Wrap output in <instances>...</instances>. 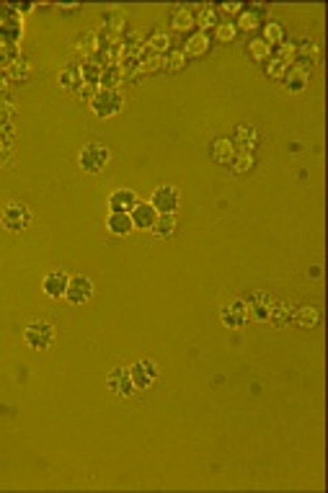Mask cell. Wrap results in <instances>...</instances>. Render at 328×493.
Wrapping results in <instances>:
<instances>
[{
  "instance_id": "3957f363",
  "label": "cell",
  "mask_w": 328,
  "mask_h": 493,
  "mask_svg": "<svg viewBox=\"0 0 328 493\" xmlns=\"http://www.w3.org/2000/svg\"><path fill=\"white\" fill-rule=\"evenodd\" d=\"M55 326L47 320H31L29 326L23 328V341L31 351H50L55 344Z\"/></svg>"
},
{
  "instance_id": "83f0119b",
  "label": "cell",
  "mask_w": 328,
  "mask_h": 493,
  "mask_svg": "<svg viewBox=\"0 0 328 493\" xmlns=\"http://www.w3.org/2000/svg\"><path fill=\"white\" fill-rule=\"evenodd\" d=\"M124 86V72L119 68H104L101 72V80H99V88H106V90H119Z\"/></svg>"
},
{
  "instance_id": "603a6c76",
  "label": "cell",
  "mask_w": 328,
  "mask_h": 493,
  "mask_svg": "<svg viewBox=\"0 0 328 493\" xmlns=\"http://www.w3.org/2000/svg\"><path fill=\"white\" fill-rule=\"evenodd\" d=\"M220 23L218 19V10H215V6H199V8H194V26H199V31H207L215 29Z\"/></svg>"
},
{
  "instance_id": "9a60e30c",
  "label": "cell",
  "mask_w": 328,
  "mask_h": 493,
  "mask_svg": "<svg viewBox=\"0 0 328 493\" xmlns=\"http://www.w3.org/2000/svg\"><path fill=\"white\" fill-rule=\"evenodd\" d=\"M320 323V310L313 305H295L292 310V326L300 331H316Z\"/></svg>"
},
{
  "instance_id": "d6a6232c",
  "label": "cell",
  "mask_w": 328,
  "mask_h": 493,
  "mask_svg": "<svg viewBox=\"0 0 328 493\" xmlns=\"http://www.w3.org/2000/svg\"><path fill=\"white\" fill-rule=\"evenodd\" d=\"M253 163H256L253 153H243V150H238L230 166H233V173H235V176H243V173H249L251 168H253Z\"/></svg>"
},
{
  "instance_id": "5bb4252c",
  "label": "cell",
  "mask_w": 328,
  "mask_h": 493,
  "mask_svg": "<svg viewBox=\"0 0 328 493\" xmlns=\"http://www.w3.org/2000/svg\"><path fill=\"white\" fill-rule=\"evenodd\" d=\"M130 218H132V225H135V230L150 233V230H153V225H155V220H158V212H155V207H153L150 202H137V204L132 207Z\"/></svg>"
},
{
  "instance_id": "4fadbf2b",
  "label": "cell",
  "mask_w": 328,
  "mask_h": 493,
  "mask_svg": "<svg viewBox=\"0 0 328 493\" xmlns=\"http://www.w3.org/2000/svg\"><path fill=\"white\" fill-rule=\"evenodd\" d=\"M308 80H310L308 70L300 68V65H289L279 83H282V88L287 90V93H302V90L308 88Z\"/></svg>"
},
{
  "instance_id": "30bf717a",
  "label": "cell",
  "mask_w": 328,
  "mask_h": 493,
  "mask_svg": "<svg viewBox=\"0 0 328 493\" xmlns=\"http://www.w3.org/2000/svg\"><path fill=\"white\" fill-rule=\"evenodd\" d=\"M106 387H109V393H114L117 398H130V395L137 393L135 385H132V377L127 367H111L109 375H106Z\"/></svg>"
},
{
  "instance_id": "e0dca14e",
  "label": "cell",
  "mask_w": 328,
  "mask_h": 493,
  "mask_svg": "<svg viewBox=\"0 0 328 493\" xmlns=\"http://www.w3.org/2000/svg\"><path fill=\"white\" fill-rule=\"evenodd\" d=\"M295 47H298V57H295V65L308 70V65H316L320 62V47L316 39H300L295 41Z\"/></svg>"
},
{
  "instance_id": "8992f818",
  "label": "cell",
  "mask_w": 328,
  "mask_h": 493,
  "mask_svg": "<svg viewBox=\"0 0 328 493\" xmlns=\"http://www.w3.org/2000/svg\"><path fill=\"white\" fill-rule=\"evenodd\" d=\"M90 297H93V282H90V276L86 274H70V282H68V289H65V300H68L73 307H80L90 302Z\"/></svg>"
},
{
  "instance_id": "f35d334b",
  "label": "cell",
  "mask_w": 328,
  "mask_h": 493,
  "mask_svg": "<svg viewBox=\"0 0 328 493\" xmlns=\"http://www.w3.org/2000/svg\"><path fill=\"white\" fill-rule=\"evenodd\" d=\"M60 10H68V13H73V10H80V6H60Z\"/></svg>"
},
{
  "instance_id": "74e56055",
  "label": "cell",
  "mask_w": 328,
  "mask_h": 493,
  "mask_svg": "<svg viewBox=\"0 0 328 493\" xmlns=\"http://www.w3.org/2000/svg\"><path fill=\"white\" fill-rule=\"evenodd\" d=\"M215 10H222V13H228V16H238L240 10H243V6H238V3H222V6H215Z\"/></svg>"
},
{
  "instance_id": "f1b7e54d",
  "label": "cell",
  "mask_w": 328,
  "mask_h": 493,
  "mask_svg": "<svg viewBox=\"0 0 328 493\" xmlns=\"http://www.w3.org/2000/svg\"><path fill=\"white\" fill-rule=\"evenodd\" d=\"M261 29H264V37H261V39L267 41L271 50H274V47H279V44L284 41V26H282V23H277V21H267Z\"/></svg>"
},
{
  "instance_id": "ffe728a7",
  "label": "cell",
  "mask_w": 328,
  "mask_h": 493,
  "mask_svg": "<svg viewBox=\"0 0 328 493\" xmlns=\"http://www.w3.org/2000/svg\"><path fill=\"white\" fill-rule=\"evenodd\" d=\"M106 230H109L111 235H117V238H127V235H130L132 230H135L130 212H109V215H106Z\"/></svg>"
},
{
  "instance_id": "5b68a950",
  "label": "cell",
  "mask_w": 328,
  "mask_h": 493,
  "mask_svg": "<svg viewBox=\"0 0 328 493\" xmlns=\"http://www.w3.org/2000/svg\"><path fill=\"white\" fill-rule=\"evenodd\" d=\"M150 204L155 207L158 215H176L181 204V191L173 184H163V186H155L153 197H150Z\"/></svg>"
},
{
  "instance_id": "2e32d148",
  "label": "cell",
  "mask_w": 328,
  "mask_h": 493,
  "mask_svg": "<svg viewBox=\"0 0 328 493\" xmlns=\"http://www.w3.org/2000/svg\"><path fill=\"white\" fill-rule=\"evenodd\" d=\"M230 139H233L235 150H243V153H253V150L259 148V132L251 124H235Z\"/></svg>"
},
{
  "instance_id": "4dcf8cb0",
  "label": "cell",
  "mask_w": 328,
  "mask_h": 493,
  "mask_svg": "<svg viewBox=\"0 0 328 493\" xmlns=\"http://www.w3.org/2000/svg\"><path fill=\"white\" fill-rule=\"evenodd\" d=\"M271 57H277L279 62H284V65H295V57H298V47H295V41H282L279 47H274L271 50Z\"/></svg>"
},
{
  "instance_id": "1f68e13d",
  "label": "cell",
  "mask_w": 328,
  "mask_h": 493,
  "mask_svg": "<svg viewBox=\"0 0 328 493\" xmlns=\"http://www.w3.org/2000/svg\"><path fill=\"white\" fill-rule=\"evenodd\" d=\"M249 57L253 59V62H267L269 57H271V47H269L264 39H251L249 41Z\"/></svg>"
},
{
  "instance_id": "d4e9b609",
  "label": "cell",
  "mask_w": 328,
  "mask_h": 493,
  "mask_svg": "<svg viewBox=\"0 0 328 493\" xmlns=\"http://www.w3.org/2000/svg\"><path fill=\"white\" fill-rule=\"evenodd\" d=\"M171 29L184 34V31H191L194 29V8H176L173 10V16H171Z\"/></svg>"
},
{
  "instance_id": "52a82bcc",
  "label": "cell",
  "mask_w": 328,
  "mask_h": 493,
  "mask_svg": "<svg viewBox=\"0 0 328 493\" xmlns=\"http://www.w3.org/2000/svg\"><path fill=\"white\" fill-rule=\"evenodd\" d=\"M130 369V377H132V385H135V390H148L155 385V380L160 377V367L153 362V359H137Z\"/></svg>"
},
{
  "instance_id": "ac0fdd59",
  "label": "cell",
  "mask_w": 328,
  "mask_h": 493,
  "mask_svg": "<svg viewBox=\"0 0 328 493\" xmlns=\"http://www.w3.org/2000/svg\"><path fill=\"white\" fill-rule=\"evenodd\" d=\"M235 145H233V139L228 137H218L212 139V145H209V155H212V160L218 163V166H230L233 163V158H235Z\"/></svg>"
},
{
  "instance_id": "44dd1931",
  "label": "cell",
  "mask_w": 328,
  "mask_h": 493,
  "mask_svg": "<svg viewBox=\"0 0 328 493\" xmlns=\"http://www.w3.org/2000/svg\"><path fill=\"white\" fill-rule=\"evenodd\" d=\"M139 199L132 188H117L109 197V212H132Z\"/></svg>"
},
{
  "instance_id": "277c9868",
  "label": "cell",
  "mask_w": 328,
  "mask_h": 493,
  "mask_svg": "<svg viewBox=\"0 0 328 493\" xmlns=\"http://www.w3.org/2000/svg\"><path fill=\"white\" fill-rule=\"evenodd\" d=\"M122 109H124V93H122V90L99 88V93H96L93 101H90V111H93L99 119L117 117Z\"/></svg>"
},
{
  "instance_id": "ba28073f",
  "label": "cell",
  "mask_w": 328,
  "mask_h": 493,
  "mask_svg": "<svg viewBox=\"0 0 328 493\" xmlns=\"http://www.w3.org/2000/svg\"><path fill=\"white\" fill-rule=\"evenodd\" d=\"M220 320H222V326L230 328V331H240V328H243L251 320L249 302H246L243 297H238V300L228 302V305L222 307V313H220Z\"/></svg>"
},
{
  "instance_id": "484cf974",
  "label": "cell",
  "mask_w": 328,
  "mask_h": 493,
  "mask_svg": "<svg viewBox=\"0 0 328 493\" xmlns=\"http://www.w3.org/2000/svg\"><path fill=\"white\" fill-rule=\"evenodd\" d=\"M101 72H104V68H101L96 59H86V62H80V65H78L80 83H90V86H99Z\"/></svg>"
},
{
  "instance_id": "7402d4cb",
  "label": "cell",
  "mask_w": 328,
  "mask_h": 493,
  "mask_svg": "<svg viewBox=\"0 0 328 493\" xmlns=\"http://www.w3.org/2000/svg\"><path fill=\"white\" fill-rule=\"evenodd\" d=\"M150 233L155 238H160V240L173 238L179 233V215H158V220H155V225H153Z\"/></svg>"
},
{
  "instance_id": "4316f807",
  "label": "cell",
  "mask_w": 328,
  "mask_h": 493,
  "mask_svg": "<svg viewBox=\"0 0 328 493\" xmlns=\"http://www.w3.org/2000/svg\"><path fill=\"white\" fill-rule=\"evenodd\" d=\"M145 47L153 52H158V55H166V52L171 50V37L166 34V31L153 29L148 37H145Z\"/></svg>"
},
{
  "instance_id": "8fae6325",
  "label": "cell",
  "mask_w": 328,
  "mask_h": 493,
  "mask_svg": "<svg viewBox=\"0 0 328 493\" xmlns=\"http://www.w3.org/2000/svg\"><path fill=\"white\" fill-rule=\"evenodd\" d=\"M70 274L65 269H55L50 274L41 279V292L50 297V300H62L65 297V289H68Z\"/></svg>"
},
{
  "instance_id": "d590c367",
  "label": "cell",
  "mask_w": 328,
  "mask_h": 493,
  "mask_svg": "<svg viewBox=\"0 0 328 493\" xmlns=\"http://www.w3.org/2000/svg\"><path fill=\"white\" fill-rule=\"evenodd\" d=\"M284 70H287V65H284V62H279L277 57H269L267 62H264V72H267V78L277 80V83L282 80Z\"/></svg>"
},
{
  "instance_id": "d6986e66",
  "label": "cell",
  "mask_w": 328,
  "mask_h": 493,
  "mask_svg": "<svg viewBox=\"0 0 328 493\" xmlns=\"http://www.w3.org/2000/svg\"><path fill=\"white\" fill-rule=\"evenodd\" d=\"M209 47H212V37H209L207 31H194L181 50H184L186 57H204L209 52Z\"/></svg>"
},
{
  "instance_id": "cb8c5ba5",
  "label": "cell",
  "mask_w": 328,
  "mask_h": 493,
  "mask_svg": "<svg viewBox=\"0 0 328 493\" xmlns=\"http://www.w3.org/2000/svg\"><path fill=\"white\" fill-rule=\"evenodd\" d=\"M99 47L101 44H99V34H96V31H83L78 39H75V50H78L86 59L96 57Z\"/></svg>"
},
{
  "instance_id": "e575fe53",
  "label": "cell",
  "mask_w": 328,
  "mask_h": 493,
  "mask_svg": "<svg viewBox=\"0 0 328 493\" xmlns=\"http://www.w3.org/2000/svg\"><path fill=\"white\" fill-rule=\"evenodd\" d=\"M57 80H60L62 88H78L80 83V75H78V65H65V68L60 70V75H57Z\"/></svg>"
},
{
  "instance_id": "6da1fadb",
  "label": "cell",
  "mask_w": 328,
  "mask_h": 493,
  "mask_svg": "<svg viewBox=\"0 0 328 493\" xmlns=\"http://www.w3.org/2000/svg\"><path fill=\"white\" fill-rule=\"evenodd\" d=\"M31 222H34V215L23 202H8L0 212V227L10 235H23Z\"/></svg>"
},
{
  "instance_id": "7c38bea8",
  "label": "cell",
  "mask_w": 328,
  "mask_h": 493,
  "mask_svg": "<svg viewBox=\"0 0 328 493\" xmlns=\"http://www.w3.org/2000/svg\"><path fill=\"white\" fill-rule=\"evenodd\" d=\"M292 310H295L292 302H284V300H271V302H269L267 323H271V326L279 328V331H284V328L292 326Z\"/></svg>"
},
{
  "instance_id": "7a4b0ae2",
  "label": "cell",
  "mask_w": 328,
  "mask_h": 493,
  "mask_svg": "<svg viewBox=\"0 0 328 493\" xmlns=\"http://www.w3.org/2000/svg\"><path fill=\"white\" fill-rule=\"evenodd\" d=\"M111 160V150L106 145H101V142H88V145H83V150L78 153V166L83 173H88V176H101L106 166H109Z\"/></svg>"
},
{
  "instance_id": "9c48e42d",
  "label": "cell",
  "mask_w": 328,
  "mask_h": 493,
  "mask_svg": "<svg viewBox=\"0 0 328 493\" xmlns=\"http://www.w3.org/2000/svg\"><path fill=\"white\" fill-rule=\"evenodd\" d=\"M269 19V6L253 3V6H243V10L238 13V19L233 21L238 31H256L261 29Z\"/></svg>"
},
{
  "instance_id": "836d02e7",
  "label": "cell",
  "mask_w": 328,
  "mask_h": 493,
  "mask_svg": "<svg viewBox=\"0 0 328 493\" xmlns=\"http://www.w3.org/2000/svg\"><path fill=\"white\" fill-rule=\"evenodd\" d=\"M212 31H215V41H220V44H228V41H233L235 39V34H238V29H235L233 21H220Z\"/></svg>"
},
{
  "instance_id": "8d00e7d4",
  "label": "cell",
  "mask_w": 328,
  "mask_h": 493,
  "mask_svg": "<svg viewBox=\"0 0 328 493\" xmlns=\"http://www.w3.org/2000/svg\"><path fill=\"white\" fill-rule=\"evenodd\" d=\"M75 93H78V96L86 101V104H90V101H93V96L99 93V86H90V83H78Z\"/></svg>"
},
{
  "instance_id": "f546056e",
  "label": "cell",
  "mask_w": 328,
  "mask_h": 493,
  "mask_svg": "<svg viewBox=\"0 0 328 493\" xmlns=\"http://www.w3.org/2000/svg\"><path fill=\"white\" fill-rule=\"evenodd\" d=\"M186 59L189 57L184 55V50H179V47L173 50V47H171V50L163 55V68L168 70V72H179V70L186 68Z\"/></svg>"
}]
</instances>
